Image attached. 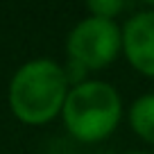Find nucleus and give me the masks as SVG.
I'll return each instance as SVG.
<instances>
[{"label":"nucleus","mask_w":154,"mask_h":154,"mask_svg":"<svg viewBox=\"0 0 154 154\" xmlns=\"http://www.w3.org/2000/svg\"><path fill=\"white\" fill-rule=\"evenodd\" d=\"M70 91V79L61 63L38 57L25 61L14 72L7 91L11 113L23 125L41 127L61 116Z\"/></svg>","instance_id":"f257e3e1"},{"label":"nucleus","mask_w":154,"mask_h":154,"mask_svg":"<svg viewBox=\"0 0 154 154\" xmlns=\"http://www.w3.org/2000/svg\"><path fill=\"white\" fill-rule=\"evenodd\" d=\"M125 106L113 84L104 79H84L70 86L61 109L66 131L79 143H102L122 122Z\"/></svg>","instance_id":"f03ea898"},{"label":"nucleus","mask_w":154,"mask_h":154,"mask_svg":"<svg viewBox=\"0 0 154 154\" xmlns=\"http://www.w3.org/2000/svg\"><path fill=\"white\" fill-rule=\"evenodd\" d=\"M66 54L68 79L72 72H79L82 79H86V72L104 70L122 54V25L97 16L77 20L66 36Z\"/></svg>","instance_id":"7ed1b4c3"},{"label":"nucleus","mask_w":154,"mask_h":154,"mask_svg":"<svg viewBox=\"0 0 154 154\" xmlns=\"http://www.w3.org/2000/svg\"><path fill=\"white\" fill-rule=\"evenodd\" d=\"M122 57L138 75L154 79V9H138L122 23Z\"/></svg>","instance_id":"20e7f679"},{"label":"nucleus","mask_w":154,"mask_h":154,"mask_svg":"<svg viewBox=\"0 0 154 154\" xmlns=\"http://www.w3.org/2000/svg\"><path fill=\"white\" fill-rule=\"evenodd\" d=\"M127 122L143 143L154 145V93H143L131 102L127 109Z\"/></svg>","instance_id":"39448f33"},{"label":"nucleus","mask_w":154,"mask_h":154,"mask_svg":"<svg viewBox=\"0 0 154 154\" xmlns=\"http://www.w3.org/2000/svg\"><path fill=\"white\" fill-rule=\"evenodd\" d=\"M127 9L125 2L120 0H93L86 5L88 16H97V18H109V20H118V16Z\"/></svg>","instance_id":"423d86ee"},{"label":"nucleus","mask_w":154,"mask_h":154,"mask_svg":"<svg viewBox=\"0 0 154 154\" xmlns=\"http://www.w3.org/2000/svg\"><path fill=\"white\" fill-rule=\"evenodd\" d=\"M122 154H149V152H143V149H129V152H122Z\"/></svg>","instance_id":"0eeeda50"}]
</instances>
